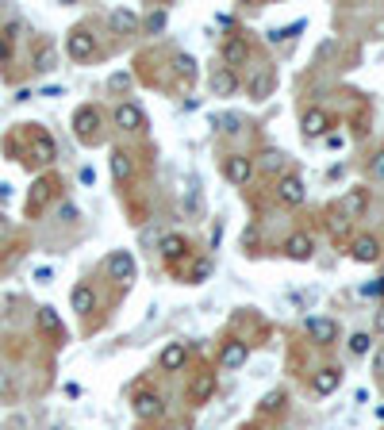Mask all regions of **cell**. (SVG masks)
Returning <instances> with one entry per match:
<instances>
[{"mask_svg": "<svg viewBox=\"0 0 384 430\" xmlns=\"http://www.w3.org/2000/svg\"><path fill=\"white\" fill-rule=\"evenodd\" d=\"M73 135H77L85 146H93L96 139H100V112L88 108V104L73 112Z\"/></svg>", "mask_w": 384, "mask_h": 430, "instance_id": "1", "label": "cell"}, {"mask_svg": "<svg viewBox=\"0 0 384 430\" xmlns=\"http://www.w3.org/2000/svg\"><path fill=\"white\" fill-rule=\"evenodd\" d=\"M273 88H277V73L269 69V66H258L246 77V96H250V100H269V96H273Z\"/></svg>", "mask_w": 384, "mask_h": 430, "instance_id": "2", "label": "cell"}, {"mask_svg": "<svg viewBox=\"0 0 384 430\" xmlns=\"http://www.w3.org/2000/svg\"><path fill=\"white\" fill-rule=\"evenodd\" d=\"M65 54H69L73 62H88L96 54V43H93V35H88L85 27H73L69 35H65Z\"/></svg>", "mask_w": 384, "mask_h": 430, "instance_id": "3", "label": "cell"}, {"mask_svg": "<svg viewBox=\"0 0 384 430\" xmlns=\"http://www.w3.org/2000/svg\"><path fill=\"white\" fill-rule=\"evenodd\" d=\"M277 200H281L284 208H300L307 200V189H304V181H300L296 173H284L281 181H277Z\"/></svg>", "mask_w": 384, "mask_h": 430, "instance_id": "4", "label": "cell"}, {"mask_svg": "<svg viewBox=\"0 0 384 430\" xmlns=\"http://www.w3.org/2000/svg\"><path fill=\"white\" fill-rule=\"evenodd\" d=\"M307 338H312L315 346H334L338 342V323L334 319H323V315H312V319L304 323Z\"/></svg>", "mask_w": 384, "mask_h": 430, "instance_id": "5", "label": "cell"}, {"mask_svg": "<svg viewBox=\"0 0 384 430\" xmlns=\"http://www.w3.org/2000/svg\"><path fill=\"white\" fill-rule=\"evenodd\" d=\"M223 173L231 184H246L250 177H254V161H250L246 154H231V158L223 161Z\"/></svg>", "mask_w": 384, "mask_h": 430, "instance_id": "6", "label": "cell"}, {"mask_svg": "<svg viewBox=\"0 0 384 430\" xmlns=\"http://www.w3.org/2000/svg\"><path fill=\"white\" fill-rule=\"evenodd\" d=\"M326 127H331V116H326L323 108H307L304 119H300V131H304V139H323Z\"/></svg>", "mask_w": 384, "mask_h": 430, "instance_id": "7", "label": "cell"}, {"mask_svg": "<svg viewBox=\"0 0 384 430\" xmlns=\"http://www.w3.org/2000/svg\"><path fill=\"white\" fill-rule=\"evenodd\" d=\"M116 127H119V131H143V127H146L143 108H138V104H131V100H124L116 108Z\"/></svg>", "mask_w": 384, "mask_h": 430, "instance_id": "8", "label": "cell"}, {"mask_svg": "<svg viewBox=\"0 0 384 430\" xmlns=\"http://www.w3.org/2000/svg\"><path fill=\"white\" fill-rule=\"evenodd\" d=\"M31 158L43 161V166H51L54 158H58V150H54V139L46 131H39V127H31Z\"/></svg>", "mask_w": 384, "mask_h": 430, "instance_id": "9", "label": "cell"}, {"mask_svg": "<svg viewBox=\"0 0 384 430\" xmlns=\"http://www.w3.org/2000/svg\"><path fill=\"white\" fill-rule=\"evenodd\" d=\"M338 384H342V369H334V365H326V369L312 372V392H315V396L338 392Z\"/></svg>", "mask_w": 384, "mask_h": 430, "instance_id": "10", "label": "cell"}, {"mask_svg": "<svg viewBox=\"0 0 384 430\" xmlns=\"http://www.w3.org/2000/svg\"><path fill=\"white\" fill-rule=\"evenodd\" d=\"M350 254H354V262L369 265V262H380V242L373 238V234H362V238H354V246H350Z\"/></svg>", "mask_w": 384, "mask_h": 430, "instance_id": "11", "label": "cell"}, {"mask_svg": "<svg viewBox=\"0 0 384 430\" xmlns=\"http://www.w3.org/2000/svg\"><path fill=\"white\" fill-rule=\"evenodd\" d=\"M246 58H250V43H246L242 35H231V39L223 43V66H227V69H231V66H242Z\"/></svg>", "mask_w": 384, "mask_h": 430, "instance_id": "12", "label": "cell"}, {"mask_svg": "<svg viewBox=\"0 0 384 430\" xmlns=\"http://www.w3.org/2000/svg\"><path fill=\"white\" fill-rule=\"evenodd\" d=\"M208 85H211V93H216V96H234V88H239V77H234V69L219 66V69H211Z\"/></svg>", "mask_w": 384, "mask_h": 430, "instance_id": "13", "label": "cell"}, {"mask_svg": "<svg viewBox=\"0 0 384 430\" xmlns=\"http://www.w3.org/2000/svg\"><path fill=\"white\" fill-rule=\"evenodd\" d=\"M284 254H289L292 262H312V254H315L312 234H292V238L284 242Z\"/></svg>", "mask_w": 384, "mask_h": 430, "instance_id": "14", "label": "cell"}, {"mask_svg": "<svg viewBox=\"0 0 384 430\" xmlns=\"http://www.w3.org/2000/svg\"><path fill=\"white\" fill-rule=\"evenodd\" d=\"M246 358H250L246 342H227L219 350V369H239V365H246Z\"/></svg>", "mask_w": 384, "mask_h": 430, "instance_id": "15", "label": "cell"}, {"mask_svg": "<svg viewBox=\"0 0 384 430\" xmlns=\"http://www.w3.org/2000/svg\"><path fill=\"white\" fill-rule=\"evenodd\" d=\"M338 208H342V215H346V219H357L365 208H369V189H350L346 196H342Z\"/></svg>", "mask_w": 384, "mask_h": 430, "instance_id": "16", "label": "cell"}, {"mask_svg": "<svg viewBox=\"0 0 384 430\" xmlns=\"http://www.w3.org/2000/svg\"><path fill=\"white\" fill-rule=\"evenodd\" d=\"M211 392H216V372H200V377L192 380V388H189V400L196 408H204V403L211 400Z\"/></svg>", "mask_w": 384, "mask_h": 430, "instance_id": "17", "label": "cell"}, {"mask_svg": "<svg viewBox=\"0 0 384 430\" xmlns=\"http://www.w3.org/2000/svg\"><path fill=\"white\" fill-rule=\"evenodd\" d=\"M108 273L116 281H131V277H135V257H131L127 250H116V254L108 257Z\"/></svg>", "mask_w": 384, "mask_h": 430, "instance_id": "18", "label": "cell"}, {"mask_svg": "<svg viewBox=\"0 0 384 430\" xmlns=\"http://www.w3.org/2000/svg\"><path fill=\"white\" fill-rule=\"evenodd\" d=\"M185 361H189V350H185V342H169L166 350H161V358H158V365H161L166 372H177Z\"/></svg>", "mask_w": 384, "mask_h": 430, "instance_id": "19", "label": "cell"}, {"mask_svg": "<svg viewBox=\"0 0 384 430\" xmlns=\"http://www.w3.org/2000/svg\"><path fill=\"white\" fill-rule=\"evenodd\" d=\"M135 415L138 419H158L161 415V396L158 392H138L135 396Z\"/></svg>", "mask_w": 384, "mask_h": 430, "instance_id": "20", "label": "cell"}, {"mask_svg": "<svg viewBox=\"0 0 384 430\" xmlns=\"http://www.w3.org/2000/svg\"><path fill=\"white\" fill-rule=\"evenodd\" d=\"M69 304H73V311H77V315H88L96 307V292L88 285H77V288H73V296H69Z\"/></svg>", "mask_w": 384, "mask_h": 430, "instance_id": "21", "label": "cell"}, {"mask_svg": "<svg viewBox=\"0 0 384 430\" xmlns=\"http://www.w3.org/2000/svg\"><path fill=\"white\" fill-rule=\"evenodd\" d=\"M51 189H54V181H35V189H31V196H27V212L35 215V212H43V204L51 200Z\"/></svg>", "mask_w": 384, "mask_h": 430, "instance_id": "22", "label": "cell"}, {"mask_svg": "<svg viewBox=\"0 0 384 430\" xmlns=\"http://www.w3.org/2000/svg\"><path fill=\"white\" fill-rule=\"evenodd\" d=\"M185 250H189V242H185L181 234H166V238H161V257H166V262H177Z\"/></svg>", "mask_w": 384, "mask_h": 430, "instance_id": "23", "label": "cell"}, {"mask_svg": "<svg viewBox=\"0 0 384 430\" xmlns=\"http://www.w3.org/2000/svg\"><path fill=\"white\" fill-rule=\"evenodd\" d=\"M112 173H116V181H127V177L135 173V166H131V158H127L124 150L112 154Z\"/></svg>", "mask_w": 384, "mask_h": 430, "instance_id": "24", "label": "cell"}, {"mask_svg": "<svg viewBox=\"0 0 384 430\" xmlns=\"http://www.w3.org/2000/svg\"><path fill=\"white\" fill-rule=\"evenodd\" d=\"M135 23H138L135 12H112V27L116 31H135Z\"/></svg>", "mask_w": 384, "mask_h": 430, "instance_id": "25", "label": "cell"}, {"mask_svg": "<svg viewBox=\"0 0 384 430\" xmlns=\"http://www.w3.org/2000/svg\"><path fill=\"white\" fill-rule=\"evenodd\" d=\"M281 166H284V154L281 150H265V154H261V169H265V173H277Z\"/></svg>", "mask_w": 384, "mask_h": 430, "instance_id": "26", "label": "cell"}, {"mask_svg": "<svg viewBox=\"0 0 384 430\" xmlns=\"http://www.w3.org/2000/svg\"><path fill=\"white\" fill-rule=\"evenodd\" d=\"M39 327L43 330H58L62 327V319L54 315V307H39Z\"/></svg>", "mask_w": 384, "mask_h": 430, "instance_id": "27", "label": "cell"}, {"mask_svg": "<svg viewBox=\"0 0 384 430\" xmlns=\"http://www.w3.org/2000/svg\"><path fill=\"white\" fill-rule=\"evenodd\" d=\"M369 342H373V338L365 335V330H357V335L350 338V350H354V354H369Z\"/></svg>", "mask_w": 384, "mask_h": 430, "instance_id": "28", "label": "cell"}, {"mask_svg": "<svg viewBox=\"0 0 384 430\" xmlns=\"http://www.w3.org/2000/svg\"><path fill=\"white\" fill-rule=\"evenodd\" d=\"M189 215H200V189H196V177H189Z\"/></svg>", "mask_w": 384, "mask_h": 430, "instance_id": "29", "label": "cell"}, {"mask_svg": "<svg viewBox=\"0 0 384 430\" xmlns=\"http://www.w3.org/2000/svg\"><path fill=\"white\" fill-rule=\"evenodd\" d=\"M161 27H166V12H150V15H146V31H150V35H154V31H161Z\"/></svg>", "mask_w": 384, "mask_h": 430, "instance_id": "30", "label": "cell"}, {"mask_svg": "<svg viewBox=\"0 0 384 430\" xmlns=\"http://www.w3.org/2000/svg\"><path fill=\"white\" fill-rule=\"evenodd\" d=\"M112 93H124V88H131V73H112Z\"/></svg>", "mask_w": 384, "mask_h": 430, "instance_id": "31", "label": "cell"}, {"mask_svg": "<svg viewBox=\"0 0 384 430\" xmlns=\"http://www.w3.org/2000/svg\"><path fill=\"white\" fill-rule=\"evenodd\" d=\"M284 408V396L281 392H273V396H265V400H261V411H281Z\"/></svg>", "mask_w": 384, "mask_h": 430, "instance_id": "32", "label": "cell"}, {"mask_svg": "<svg viewBox=\"0 0 384 430\" xmlns=\"http://www.w3.org/2000/svg\"><path fill=\"white\" fill-rule=\"evenodd\" d=\"M369 173H373V181H384V150L369 161Z\"/></svg>", "mask_w": 384, "mask_h": 430, "instance_id": "33", "label": "cell"}, {"mask_svg": "<svg viewBox=\"0 0 384 430\" xmlns=\"http://www.w3.org/2000/svg\"><path fill=\"white\" fill-rule=\"evenodd\" d=\"M208 273H211V265H208V262H196V265H192V285L208 281Z\"/></svg>", "mask_w": 384, "mask_h": 430, "instance_id": "34", "label": "cell"}, {"mask_svg": "<svg viewBox=\"0 0 384 430\" xmlns=\"http://www.w3.org/2000/svg\"><path fill=\"white\" fill-rule=\"evenodd\" d=\"M35 69H43V73L54 69V54H51V46H43V51H39V66H35Z\"/></svg>", "mask_w": 384, "mask_h": 430, "instance_id": "35", "label": "cell"}, {"mask_svg": "<svg viewBox=\"0 0 384 430\" xmlns=\"http://www.w3.org/2000/svg\"><path fill=\"white\" fill-rule=\"evenodd\" d=\"M177 69H181L185 77H192V73H196V62L189 58V54H177Z\"/></svg>", "mask_w": 384, "mask_h": 430, "instance_id": "36", "label": "cell"}, {"mask_svg": "<svg viewBox=\"0 0 384 430\" xmlns=\"http://www.w3.org/2000/svg\"><path fill=\"white\" fill-rule=\"evenodd\" d=\"M373 372H377V377L384 380V346H380L377 354H373Z\"/></svg>", "mask_w": 384, "mask_h": 430, "instance_id": "37", "label": "cell"}, {"mask_svg": "<svg viewBox=\"0 0 384 430\" xmlns=\"http://www.w3.org/2000/svg\"><path fill=\"white\" fill-rule=\"evenodd\" d=\"M323 139H326V146H331V150H342V142H346L342 135H323Z\"/></svg>", "mask_w": 384, "mask_h": 430, "instance_id": "38", "label": "cell"}, {"mask_svg": "<svg viewBox=\"0 0 384 430\" xmlns=\"http://www.w3.org/2000/svg\"><path fill=\"white\" fill-rule=\"evenodd\" d=\"M362 292H365V296H380V292H384V285H380V281H373V285H365Z\"/></svg>", "mask_w": 384, "mask_h": 430, "instance_id": "39", "label": "cell"}, {"mask_svg": "<svg viewBox=\"0 0 384 430\" xmlns=\"http://www.w3.org/2000/svg\"><path fill=\"white\" fill-rule=\"evenodd\" d=\"M12 58V46H8V39H0V62Z\"/></svg>", "mask_w": 384, "mask_h": 430, "instance_id": "40", "label": "cell"}, {"mask_svg": "<svg viewBox=\"0 0 384 430\" xmlns=\"http://www.w3.org/2000/svg\"><path fill=\"white\" fill-rule=\"evenodd\" d=\"M0 392H4V396L12 392V380H8V372H0Z\"/></svg>", "mask_w": 384, "mask_h": 430, "instance_id": "41", "label": "cell"}, {"mask_svg": "<svg viewBox=\"0 0 384 430\" xmlns=\"http://www.w3.org/2000/svg\"><path fill=\"white\" fill-rule=\"evenodd\" d=\"M377 330H380V335H384V307H380V311H377Z\"/></svg>", "mask_w": 384, "mask_h": 430, "instance_id": "42", "label": "cell"}, {"mask_svg": "<svg viewBox=\"0 0 384 430\" xmlns=\"http://www.w3.org/2000/svg\"><path fill=\"white\" fill-rule=\"evenodd\" d=\"M4 200H8V184H0V204H4Z\"/></svg>", "mask_w": 384, "mask_h": 430, "instance_id": "43", "label": "cell"}, {"mask_svg": "<svg viewBox=\"0 0 384 430\" xmlns=\"http://www.w3.org/2000/svg\"><path fill=\"white\" fill-rule=\"evenodd\" d=\"M8 231V223H4V215H0V234H4Z\"/></svg>", "mask_w": 384, "mask_h": 430, "instance_id": "44", "label": "cell"}]
</instances>
